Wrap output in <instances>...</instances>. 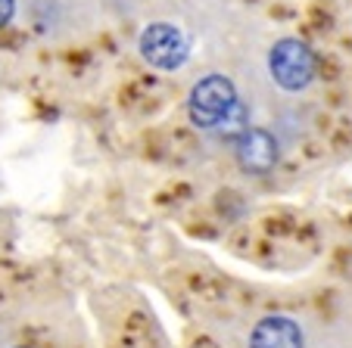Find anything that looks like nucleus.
Returning <instances> with one entry per match:
<instances>
[{
    "instance_id": "obj_4",
    "label": "nucleus",
    "mask_w": 352,
    "mask_h": 348,
    "mask_svg": "<svg viewBox=\"0 0 352 348\" xmlns=\"http://www.w3.org/2000/svg\"><path fill=\"white\" fill-rule=\"evenodd\" d=\"M237 162L250 174H265L278 162V140L262 128H246L237 137Z\"/></svg>"
},
{
    "instance_id": "obj_3",
    "label": "nucleus",
    "mask_w": 352,
    "mask_h": 348,
    "mask_svg": "<svg viewBox=\"0 0 352 348\" xmlns=\"http://www.w3.org/2000/svg\"><path fill=\"white\" fill-rule=\"evenodd\" d=\"M237 91H234L231 78L225 75H206L203 81H197L187 97V112H190V121L197 128H215L225 112L234 106Z\"/></svg>"
},
{
    "instance_id": "obj_5",
    "label": "nucleus",
    "mask_w": 352,
    "mask_h": 348,
    "mask_svg": "<svg viewBox=\"0 0 352 348\" xmlns=\"http://www.w3.org/2000/svg\"><path fill=\"white\" fill-rule=\"evenodd\" d=\"M250 348H302V329L290 317H265L256 323Z\"/></svg>"
},
{
    "instance_id": "obj_2",
    "label": "nucleus",
    "mask_w": 352,
    "mask_h": 348,
    "mask_svg": "<svg viewBox=\"0 0 352 348\" xmlns=\"http://www.w3.org/2000/svg\"><path fill=\"white\" fill-rule=\"evenodd\" d=\"M140 56L153 69L162 72H175L187 62L190 56V40L181 32L178 25H168V22H153L146 25L140 34Z\"/></svg>"
},
{
    "instance_id": "obj_1",
    "label": "nucleus",
    "mask_w": 352,
    "mask_h": 348,
    "mask_svg": "<svg viewBox=\"0 0 352 348\" xmlns=\"http://www.w3.org/2000/svg\"><path fill=\"white\" fill-rule=\"evenodd\" d=\"M268 69H272V78L278 81V87L296 93L309 87V81L315 78V53L299 38H284L268 53Z\"/></svg>"
},
{
    "instance_id": "obj_6",
    "label": "nucleus",
    "mask_w": 352,
    "mask_h": 348,
    "mask_svg": "<svg viewBox=\"0 0 352 348\" xmlns=\"http://www.w3.org/2000/svg\"><path fill=\"white\" fill-rule=\"evenodd\" d=\"M246 128H250L246 125V106L240 103V100H234V106L225 112V119L215 125V131H219L221 137H228V140H237Z\"/></svg>"
},
{
    "instance_id": "obj_7",
    "label": "nucleus",
    "mask_w": 352,
    "mask_h": 348,
    "mask_svg": "<svg viewBox=\"0 0 352 348\" xmlns=\"http://www.w3.org/2000/svg\"><path fill=\"white\" fill-rule=\"evenodd\" d=\"M16 13V0H0V28L7 25Z\"/></svg>"
}]
</instances>
